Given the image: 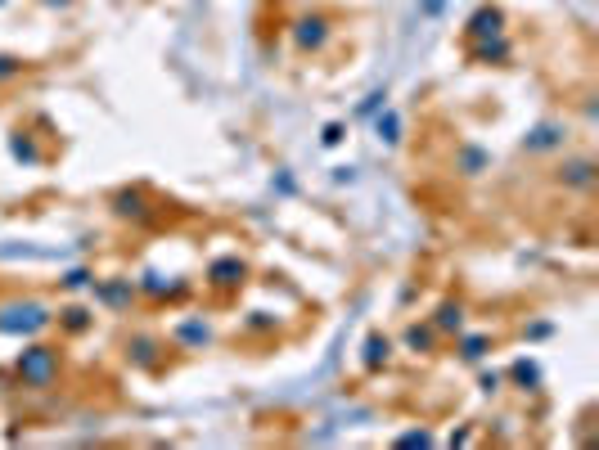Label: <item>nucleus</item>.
<instances>
[{"instance_id":"obj_1","label":"nucleus","mask_w":599,"mask_h":450,"mask_svg":"<svg viewBox=\"0 0 599 450\" xmlns=\"http://www.w3.org/2000/svg\"><path fill=\"white\" fill-rule=\"evenodd\" d=\"M55 369H59V360H55V351L50 347H32V351H23L19 356V374L28 378L32 387H50Z\"/></svg>"}]
</instances>
